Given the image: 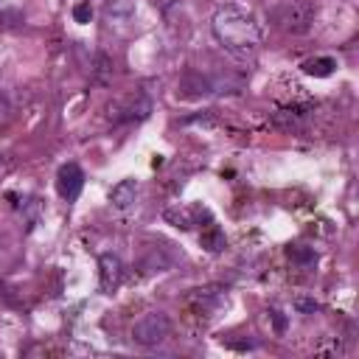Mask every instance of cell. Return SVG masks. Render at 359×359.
I'll return each instance as SVG.
<instances>
[{
    "instance_id": "obj_2",
    "label": "cell",
    "mask_w": 359,
    "mask_h": 359,
    "mask_svg": "<svg viewBox=\"0 0 359 359\" xmlns=\"http://www.w3.org/2000/svg\"><path fill=\"white\" fill-rule=\"evenodd\" d=\"M270 20L275 28L283 34H309L314 20H317V6L312 0H281L278 6H272Z\"/></svg>"
},
{
    "instance_id": "obj_8",
    "label": "cell",
    "mask_w": 359,
    "mask_h": 359,
    "mask_svg": "<svg viewBox=\"0 0 359 359\" xmlns=\"http://www.w3.org/2000/svg\"><path fill=\"white\" fill-rule=\"evenodd\" d=\"M135 199H138V183H135V180H121V183L110 191V202H113V208H118V210L132 208Z\"/></svg>"
},
{
    "instance_id": "obj_5",
    "label": "cell",
    "mask_w": 359,
    "mask_h": 359,
    "mask_svg": "<svg viewBox=\"0 0 359 359\" xmlns=\"http://www.w3.org/2000/svg\"><path fill=\"white\" fill-rule=\"evenodd\" d=\"M124 281V261L116 253H101L98 259V290L104 295H113Z\"/></svg>"
},
{
    "instance_id": "obj_7",
    "label": "cell",
    "mask_w": 359,
    "mask_h": 359,
    "mask_svg": "<svg viewBox=\"0 0 359 359\" xmlns=\"http://www.w3.org/2000/svg\"><path fill=\"white\" fill-rule=\"evenodd\" d=\"M149 110H152V104H149V98H143V96H138V98H129V101H118V104H110V118L113 121H140V118H146L149 116Z\"/></svg>"
},
{
    "instance_id": "obj_3",
    "label": "cell",
    "mask_w": 359,
    "mask_h": 359,
    "mask_svg": "<svg viewBox=\"0 0 359 359\" xmlns=\"http://www.w3.org/2000/svg\"><path fill=\"white\" fill-rule=\"evenodd\" d=\"M171 331V320L163 314V312H149V314H143L140 320H135V326H132V340L143 348H155L160 345Z\"/></svg>"
},
{
    "instance_id": "obj_6",
    "label": "cell",
    "mask_w": 359,
    "mask_h": 359,
    "mask_svg": "<svg viewBox=\"0 0 359 359\" xmlns=\"http://www.w3.org/2000/svg\"><path fill=\"white\" fill-rule=\"evenodd\" d=\"M202 219L210 222V210L202 205H183V208H168L166 210V222H171L180 230H194L202 225Z\"/></svg>"
},
{
    "instance_id": "obj_13",
    "label": "cell",
    "mask_w": 359,
    "mask_h": 359,
    "mask_svg": "<svg viewBox=\"0 0 359 359\" xmlns=\"http://www.w3.org/2000/svg\"><path fill=\"white\" fill-rule=\"evenodd\" d=\"M171 264H174V259H160L157 250H152V253L143 259L140 270H143V272H166V270H171Z\"/></svg>"
},
{
    "instance_id": "obj_14",
    "label": "cell",
    "mask_w": 359,
    "mask_h": 359,
    "mask_svg": "<svg viewBox=\"0 0 359 359\" xmlns=\"http://www.w3.org/2000/svg\"><path fill=\"white\" fill-rule=\"evenodd\" d=\"M286 256H290L295 264H301V267L317 261V253H314V250H309V247H290V250H286Z\"/></svg>"
},
{
    "instance_id": "obj_18",
    "label": "cell",
    "mask_w": 359,
    "mask_h": 359,
    "mask_svg": "<svg viewBox=\"0 0 359 359\" xmlns=\"http://www.w3.org/2000/svg\"><path fill=\"white\" fill-rule=\"evenodd\" d=\"M270 314H272V323H275V331H278V334H283V331H286V317H283L278 309H272Z\"/></svg>"
},
{
    "instance_id": "obj_15",
    "label": "cell",
    "mask_w": 359,
    "mask_h": 359,
    "mask_svg": "<svg viewBox=\"0 0 359 359\" xmlns=\"http://www.w3.org/2000/svg\"><path fill=\"white\" fill-rule=\"evenodd\" d=\"M132 12V3L129 0H110V3H107V17H121V14H129Z\"/></svg>"
},
{
    "instance_id": "obj_12",
    "label": "cell",
    "mask_w": 359,
    "mask_h": 359,
    "mask_svg": "<svg viewBox=\"0 0 359 359\" xmlns=\"http://www.w3.org/2000/svg\"><path fill=\"white\" fill-rule=\"evenodd\" d=\"M303 118H306L303 107H290V110H281V113H275V116H272L275 127H283V129H292V127H298Z\"/></svg>"
},
{
    "instance_id": "obj_4",
    "label": "cell",
    "mask_w": 359,
    "mask_h": 359,
    "mask_svg": "<svg viewBox=\"0 0 359 359\" xmlns=\"http://www.w3.org/2000/svg\"><path fill=\"white\" fill-rule=\"evenodd\" d=\"M85 188V171L79 163H65L56 171V191L65 202H76Z\"/></svg>"
},
{
    "instance_id": "obj_16",
    "label": "cell",
    "mask_w": 359,
    "mask_h": 359,
    "mask_svg": "<svg viewBox=\"0 0 359 359\" xmlns=\"http://www.w3.org/2000/svg\"><path fill=\"white\" fill-rule=\"evenodd\" d=\"M90 17H93L90 3H76V6H74V20H76V23H90Z\"/></svg>"
},
{
    "instance_id": "obj_9",
    "label": "cell",
    "mask_w": 359,
    "mask_h": 359,
    "mask_svg": "<svg viewBox=\"0 0 359 359\" xmlns=\"http://www.w3.org/2000/svg\"><path fill=\"white\" fill-rule=\"evenodd\" d=\"M301 67H303L306 76L326 79V76H331L334 70H337V59H334V56H312V59H306Z\"/></svg>"
},
{
    "instance_id": "obj_1",
    "label": "cell",
    "mask_w": 359,
    "mask_h": 359,
    "mask_svg": "<svg viewBox=\"0 0 359 359\" xmlns=\"http://www.w3.org/2000/svg\"><path fill=\"white\" fill-rule=\"evenodd\" d=\"M210 31H213V40L239 62L253 59L261 48V40H264V28H261L259 17L241 6H233V3L222 6L213 14Z\"/></svg>"
},
{
    "instance_id": "obj_11",
    "label": "cell",
    "mask_w": 359,
    "mask_h": 359,
    "mask_svg": "<svg viewBox=\"0 0 359 359\" xmlns=\"http://www.w3.org/2000/svg\"><path fill=\"white\" fill-rule=\"evenodd\" d=\"M191 301L199 306V309H213L219 301H222V290L219 286H205V290H197L191 295Z\"/></svg>"
},
{
    "instance_id": "obj_19",
    "label": "cell",
    "mask_w": 359,
    "mask_h": 359,
    "mask_svg": "<svg viewBox=\"0 0 359 359\" xmlns=\"http://www.w3.org/2000/svg\"><path fill=\"white\" fill-rule=\"evenodd\" d=\"M0 168H3V155H0Z\"/></svg>"
},
{
    "instance_id": "obj_10",
    "label": "cell",
    "mask_w": 359,
    "mask_h": 359,
    "mask_svg": "<svg viewBox=\"0 0 359 359\" xmlns=\"http://www.w3.org/2000/svg\"><path fill=\"white\" fill-rule=\"evenodd\" d=\"M199 241H202V247L208 250V253H222V250L228 247V239H225V230H222L219 225H208V228L202 230V236H199Z\"/></svg>"
},
{
    "instance_id": "obj_17",
    "label": "cell",
    "mask_w": 359,
    "mask_h": 359,
    "mask_svg": "<svg viewBox=\"0 0 359 359\" xmlns=\"http://www.w3.org/2000/svg\"><path fill=\"white\" fill-rule=\"evenodd\" d=\"M295 309L298 312H303V314H314L320 306H317V301H306V298H298L295 301Z\"/></svg>"
}]
</instances>
